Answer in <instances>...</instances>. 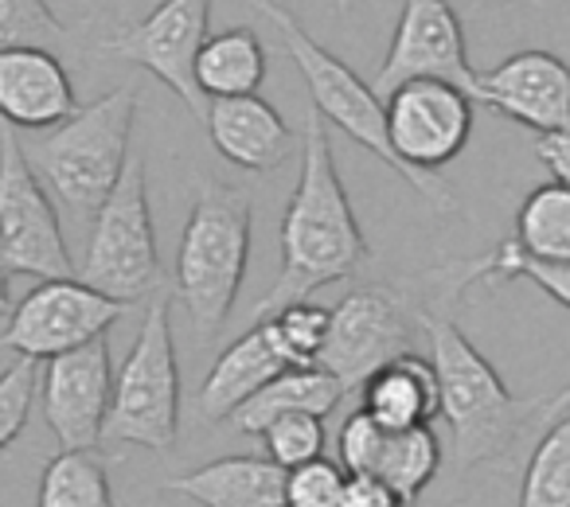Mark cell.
<instances>
[{"mask_svg":"<svg viewBox=\"0 0 570 507\" xmlns=\"http://www.w3.org/2000/svg\"><path fill=\"white\" fill-rule=\"evenodd\" d=\"M277 242H282V270L254 305V320H266L269 312L294 301H309L325 286L348 281L372 258V246L360 230L341 168H336L328 121L317 110L305 121L302 176H297V188L282 215Z\"/></svg>","mask_w":570,"mask_h":507,"instance_id":"6da1fadb","label":"cell"},{"mask_svg":"<svg viewBox=\"0 0 570 507\" xmlns=\"http://www.w3.org/2000/svg\"><path fill=\"white\" fill-rule=\"evenodd\" d=\"M419 325L430 340V364L438 371L442 418L450 426V453L458 468H473L504 457L535 414L547 410L543 398H515L497 375V367L473 348L465 332L445 312L419 309Z\"/></svg>","mask_w":570,"mask_h":507,"instance_id":"7a4b0ae2","label":"cell"},{"mask_svg":"<svg viewBox=\"0 0 570 507\" xmlns=\"http://www.w3.org/2000/svg\"><path fill=\"white\" fill-rule=\"evenodd\" d=\"M137 118V90L121 87L98 102L79 106L67 121L43 129L24 145L32 172L75 222H95L129 165V133Z\"/></svg>","mask_w":570,"mask_h":507,"instance_id":"3957f363","label":"cell"},{"mask_svg":"<svg viewBox=\"0 0 570 507\" xmlns=\"http://www.w3.org/2000/svg\"><path fill=\"white\" fill-rule=\"evenodd\" d=\"M250 262V199L219 180H204L184 222L173 289L199 340L219 336Z\"/></svg>","mask_w":570,"mask_h":507,"instance_id":"277c9868","label":"cell"},{"mask_svg":"<svg viewBox=\"0 0 570 507\" xmlns=\"http://www.w3.org/2000/svg\"><path fill=\"white\" fill-rule=\"evenodd\" d=\"M180 437V367L173 340V297L160 289L149 301L121 371L114 375L110 418L102 441L168 453Z\"/></svg>","mask_w":570,"mask_h":507,"instance_id":"5b68a950","label":"cell"},{"mask_svg":"<svg viewBox=\"0 0 570 507\" xmlns=\"http://www.w3.org/2000/svg\"><path fill=\"white\" fill-rule=\"evenodd\" d=\"M79 278L90 289L114 297L121 305L149 301L160 294V254L157 230H153L149 207V180H145V160L134 157L121 172L118 188L102 203V211L90 222L87 254H82Z\"/></svg>","mask_w":570,"mask_h":507,"instance_id":"8992f818","label":"cell"},{"mask_svg":"<svg viewBox=\"0 0 570 507\" xmlns=\"http://www.w3.org/2000/svg\"><path fill=\"white\" fill-rule=\"evenodd\" d=\"M391 149L419 180V196L438 211H453L450 183L438 176L450 160L461 157L473 133V98L442 79H414L391 90L387 98Z\"/></svg>","mask_w":570,"mask_h":507,"instance_id":"52a82bcc","label":"cell"},{"mask_svg":"<svg viewBox=\"0 0 570 507\" xmlns=\"http://www.w3.org/2000/svg\"><path fill=\"white\" fill-rule=\"evenodd\" d=\"M269 24L282 32L285 51H289V59L297 63V71H302L305 87H309V98H313V110H317L328 126L341 129L344 137H352L360 149H367L387 168H395V172L403 176L414 191H419L414 172L395 157V149H391L387 102L375 95L372 82H364L348 63H341L333 51L321 48V43L313 40V36L282 9V4L269 12Z\"/></svg>","mask_w":570,"mask_h":507,"instance_id":"ba28073f","label":"cell"},{"mask_svg":"<svg viewBox=\"0 0 570 507\" xmlns=\"http://www.w3.org/2000/svg\"><path fill=\"white\" fill-rule=\"evenodd\" d=\"M0 266L40 281L79 274L67 250L51 191L32 172L12 126H0Z\"/></svg>","mask_w":570,"mask_h":507,"instance_id":"9c48e42d","label":"cell"},{"mask_svg":"<svg viewBox=\"0 0 570 507\" xmlns=\"http://www.w3.org/2000/svg\"><path fill=\"white\" fill-rule=\"evenodd\" d=\"M419 309L391 286H360L333 309L328 340L317 367L341 379V387L364 390V382L399 356L414 351Z\"/></svg>","mask_w":570,"mask_h":507,"instance_id":"30bf717a","label":"cell"},{"mask_svg":"<svg viewBox=\"0 0 570 507\" xmlns=\"http://www.w3.org/2000/svg\"><path fill=\"white\" fill-rule=\"evenodd\" d=\"M207 17L212 0H160L145 20L98 40V51L149 71L188 106L191 118L204 121L207 98L196 82V59L207 43Z\"/></svg>","mask_w":570,"mask_h":507,"instance_id":"8fae6325","label":"cell"},{"mask_svg":"<svg viewBox=\"0 0 570 507\" xmlns=\"http://www.w3.org/2000/svg\"><path fill=\"white\" fill-rule=\"evenodd\" d=\"M126 312V305L90 289L82 278L40 281L24 301L12 309L0 348L17 351L20 359L48 364L75 348L102 340L106 328Z\"/></svg>","mask_w":570,"mask_h":507,"instance_id":"7c38bea8","label":"cell"},{"mask_svg":"<svg viewBox=\"0 0 570 507\" xmlns=\"http://www.w3.org/2000/svg\"><path fill=\"white\" fill-rule=\"evenodd\" d=\"M414 79L453 82L476 102L481 71H473V63H469L465 32H461L458 9L450 0H406L399 12L395 36H391L387 59H383L372 87L380 98H387L391 90Z\"/></svg>","mask_w":570,"mask_h":507,"instance_id":"4fadbf2b","label":"cell"},{"mask_svg":"<svg viewBox=\"0 0 570 507\" xmlns=\"http://www.w3.org/2000/svg\"><path fill=\"white\" fill-rule=\"evenodd\" d=\"M114 398V364L110 344L95 340L67 356L48 359L40 379L43 421L59 437L63 449H98L106 434Z\"/></svg>","mask_w":570,"mask_h":507,"instance_id":"5bb4252c","label":"cell"},{"mask_svg":"<svg viewBox=\"0 0 570 507\" xmlns=\"http://www.w3.org/2000/svg\"><path fill=\"white\" fill-rule=\"evenodd\" d=\"M476 102L539 137L562 133L570 129V67L554 51H515L481 74Z\"/></svg>","mask_w":570,"mask_h":507,"instance_id":"9a60e30c","label":"cell"},{"mask_svg":"<svg viewBox=\"0 0 570 507\" xmlns=\"http://www.w3.org/2000/svg\"><path fill=\"white\" fill-rule=\"evenodd\" d=\"M79 110L67 67L48 48L0 51V121L12 129H51Z\"/></svg>","mask_w":570,"mask_h":507,"instance_id":"2e32d148","label":"cell"},{"mask_svg":"<svg viewBox=\"0 0 570 507\" xmlns=\"http://www.w3.org/2000/svg\"><path fill=\"white\" fill-rule=\"evenodd\" d=\"M204 126L219 157L246 172H274L294 152V129L258 95L215 98L207 102Z\"/></svg>","mask_w":570,"mask_h":507,"instance_id":"e0dca14e","label":"cell"},{"mask_svg":"<svg viewBox=\"0 0 570 507\" xmlns=\"http://www.w3.org/2000/svg\"><path fill=\"white\" fill-rule=\"evenodd\" d=\"M285 359L277 351L274 336L266 332L262 320H254L250 332H243L207 371L204 387H199V418L207 421H223L246 402L254 398L269 379L285 371Z\"/></svg>","mask_w":570,"mask_h":507,"instance_id":"ac0fdd59","label":"cell"},{"mask_svg":"<svg viewBox=\"0 0 570 507\" xmlns=\"http://www.w3.org/2000/svg\"><path fill=\"white\" fill-rule=\"evenodd\" d=\"M199 507H285V468L269 457H219L165 484Z\"/></svg>","mask_w":570,"mask_h":507,"instance_id":"d6986e66","label":"cell"},{"mask_svg":"<svg viewBox=\"0 0 570 507\" xmlns=\"http://www.w3.org/2000/svg\"><path fill=\"white\" fill-rule=\"evenodd\" d=\"M364 410L380 421L383 429H414L430 426L442 414V395H438V371L430 359L399 356L383 371H375L360 390Z\"/></svg>","mask_w":570,"mask_h":507,"instance_id":"ffe728a7","label":"cell"},{"mask_svg":"<svg viewBox=\"0 0 570 507\" xmlns=\"http://www.w3.org/2000/svg\"><path fill=\"white\" fill-rule=\"evenodd\" d=\"M344 395L348 390L325 367H285L277 379H269L258 395L246 398L230 414V426L238 434L262 437L277 418H289V414H317V418H325V414H333L344 402Z\"/></svg>","mask_w":570,"mask_h":507,"instance_id":"44dd1931","label":"cell"},{"mask_svg":"<svg viewBox=\"0 0 570 507\" xmlns=\"http://www.w3.org/2000/svg\"><path fill=\"white\" fill-rule=\"evenodd\" d=\"M262 79H266V48L254 28H227L207 36L196 59V82L207 102L258 95Z\"/></svg>","mask_w":570,"mask_h":507,"instance_id":"7402d4cb","label":"cell"},{"mask_svg":"<svg viewBox=\"0 0 570 507\" xmlns=\"http://www.w3.org/2000/svg\"><path fill=\"white\" fill-rule=\"evenodd\" d=\"M438 278L445 281V294H461L469 289L473 281H512L523 278L531 286L543 289L551 301H559L562 309H570V262H539V258H528V254L515 246V238L500 242L492 254L484 258H473V262H461L442 270Z\"/></svg>","mask_w":570,"mask_h":507,"instance_id":"603a6c76","label":"cell"},{"mask_svg":"<svg viewBox=\"0 0 570 507\" xmlns=\"http://www.w3.org/2000/svg\"><path fill=\"white\" fill-rule=\"evenodd\" d=\"M515 246L539 262H570V188L539 183L515 211Z\"/></svg>","mask_w":570,"mask_h":507,"instance_id":"cb8c5ba5","label":"cell"},{"mask_svg":"<svg viewBox=\"0 0 570 507\" xmlns=\"http://www.w3.org/2000/svg\"><path fill=\"white\" fill-rule=\"evenodd\" d=\"M438 473H442V441H438L434 426L391 429L375 476L391 491H399L406 507L419 504V496L430 488Z\"/></svg>","mask_w":570,"mask_h":507,"instance_id":"d4e9b609","label":"cell"},{"mask_svg":"<svg viewBox=\"0 0 570 507\" xmlns=\"http://www.w3.org/2000/svg\"><path fill=\"white\" fill-rule=\"evenodd\" d=\"M36 507H114L110 476L95 449H63L48 460Z\"/></svg>","mask_w":570,"mask_h":507,"instance_id":"484cf974","label":"cell"},{"mask_svg":"<svg viewBox=\"0 0 570 507\" xmlns=\"http://www.w3.org/2000/svg\"><path fill=\"white\" fill-rule=\"evenodd\" d=\"M520 507H570V406L554 414L523 468Z\"/></svg>","mask_w":570,"mask_h":507,"instance_id":"4316f807","label":"cell"},{"mask_svg":"<svg viewBox=\"0 0 570 507\" xmlns=\"http://www.w3.org/2000/svg\"><path fill=\"white\" fill-rule=\"evenodd\" d=\"M328 320H333V309L313 301H294L285 309L269 312L262 325L274 336L277 351L289 367H317L321 348L328 340Z\"/></svg>","mask_w":570,"mask_h":507,"instance_id":"83f0119b","label":"cell"},{"mask_svg":"<svg viewBox=\"0 0 570 507\" xmlns=\"http://www.w3.org/2000/svg\"><path fill=\"white\" fill-rule=\"evenodd\" d=\"M63 36V20L51 12L48 0H0V51L48 48Z\"/></svg>","mask_w":570,"mask_h":507,"instance_id":"f1b7e54d","label":"cell"},{"mask_svg":"<svg viewBox=\"0 0 570 507\" xmlns=\"http://www.w3.org/2000/svg\"><path fill=\"white\" fill-rule=\"evenodd\" d=\"M266 441V457L274 465H282L285 473L297 465H309L325 453V418L317 414H289V418H277L274 426L262 434Z\"/></svg>","mask_w":570,"mask_h":507,"instance_id":"f546056e","label":"cell"},{"mask_svg":"<svg viewBox=\"0 0 570 507\" xmlns=\"http://www.w3.org/2000/svg\"><path fill=\"white\" fill-rule=\"evenodd\" d=\"M348 473L336 460H309L285 473V507H341Z\"/></svg>","mask_w":570,"mask_h":507,"instance_id":"4dcf8cb0","label":"cell"},{"mask_svg":"<svg viewBox=\"0 0 570 507\" xmlns=\"http://www.w3.org/2000/svg\"><path fill=\"white\" fill-rule=\"evenodd\" d=\"M387 434L372 414L360 406L344 418L341 426V437H336V453H341V465L348 476H375L380 468V457H383V445H387Z\"/></svg>","mask_w":570,"mask_h":507,"instance_id":"1f68e13d","label":"cell"},{"mask_svg":"<svg viewBox=\"0 0 570 507\" xmlns=\"http://www.w3.org/2000/svg\"><path fill=\"white\" fill-rule=\"evenodd\" d=\"M36 387H40L36 359H17L9 371L0 375V453L9 449V445L20 437V429L28 426Z\"/></svg>","mask_w":570,"mask_h":507,"instance_id":"d6a6232c","label":"cell"},{"mask_svg":"<svg viewBox=\"0 0 570 507\" xmlns=\"http://www.w3.org/2000/svg\"><path fill=\"white\" fill-rule=\"evenodd\" d=\"M341 507H406L399 491H391L380 476H348Z\"/></svg>","mask_w":570,"mask_h":507,"instance_id":"836d02e7","label":"cell"},{"mask_svg":"<svg viewBox=\"0 0 570 507\" xmlns=\"http://www.w3.org/2000/svg\"><path fill=\"white\" fill-rule=\"evenodd\" d=\"M535 157L543 160V168L554 176V180L570 188V129L539 137V141H535Z\"/></svg>","mask_w":570,"mask_h":507,"instance_id":"e575fe53","label":"cell"},{"mask_svg":"<svg viewBox=\"0 0 570 507\" xmlns=\"http://www.w3.org/2000/svg\"><path fill=\"white\" fill-rule=\"evenodd\" d=\"M12 309V297H9V270L0 266V317Z\"/></svg>","mask_w":570,"mask_h":507,"instance_id":"d590c367","label":"cell"},{"mask_svg":"<svg viewBox=\"0 0 570 507\" xmlns=\"http://www.w3.org/2000/svg\"><path fill=\"white\" fill-rule=\"evenodd\" d=\"M246 4H250L254 12H262V17H269V12L277 9V0H246Z\"/></svg>","mask_w":570,"mask_h":507,"instance_id":"8d00e7d4","label":"cell"},{"mask_svg":"<svg viewBox=\"0 0 570 507\" xmlns=\"http://www.w3.org/2000/svg\"><path fill=\"white\" fill-rule=\"evenodd\" d=\"M484 4H508V0H484Z\"/></svg>","mask_w":570,"mask_h":507,"instance_id":"74e56055","label":"cell"},{"mask_svg":"<svg viewBox=\"0 0 570 507\" xmlns=\"http://www.w3.org/2000/svg\"><path fill=\"white\" fill-rule=\"evenodd\" d=\"M336 4H341V12H344V9H348V0H336Z\"/></svg>","mask_w":570,"mask_h":507,"instance_id":"f35d334b","label":"cell"},{"mask_svg":"<svg viewBox=\"0 0 570 507\" xmlns=\"http://www.w3.org/2000/svg\"><path fill=\"white\" fill-rule=\"evenodd\" d=\"M567 9H570V0H567Z\"/></svg>","mask_w":570,"mask_h":507,"instance_id":"ab89813d","label":"cell"}]
</instances>
